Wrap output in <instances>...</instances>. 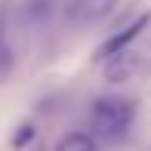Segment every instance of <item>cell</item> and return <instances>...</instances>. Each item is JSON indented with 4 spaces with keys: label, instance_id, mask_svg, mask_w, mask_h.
Masks as SVG:
<instances>
[{
    "label": "cell",
    "instance_id": "1",
    "mask_svg": "<svg viewBox=\"0 0 151 151\" xmlns=\"http://www.w3.org/2000/svg\"><path fill=\"white\" fill-rule=\"evenodd\" d=\"M136 120V102L123 99V96H102L93 102L90 108V129L93 139H105V142H117L129 133Z\"/></svg>",
    "mask_w": 151,
    "mask_h": 151
},
{
    "label": "cell",
    "instance_id": "2",
    "mask_svg": "<svg viewBox=\"0 0 151 151\" xmlns=\"http://www.w3.org/2000/svg\"><path fill=\"white\" fill-rule=\"evenodd\" d=\"M120 0H71V6H68V19L71 22H102V19H108L114 9H117Z\"/></svg>",
    "mask_w": 151,
    "mask_h": 151
},
{
    "label": "cell",
    "instance_id": "3",
    "mask_svg": "<svg viewBox=\"0 0 151 151\" xmlns=\"http://www.w3.org/2000/svg\"><path fill=\"white\" fill-rule=\"evenodd\" d=\"M148 19H151V16L145 12V16H139L133 25H127V28H120L117 34H114V37H108L105 43H102L99 50H96V59L102 62V59H111V56H117V52H123V50H127V46L136 40V37H139V31L148 25Z\"/></svg>",
    "mask_w": 151,
    "mask_h": 151
},
{
    "label": "cell",
    "instance_id": "4",
    "mask_svg": "<svg viewBox=\"0 0 151 151\" xmlns=\"http://www.w3.org/2000/svg\"><path fill=\"white\" fill-rule=\"evenodd\" d=\"M133 65H136V59L129 56L127 50H123V52H117V56L108 59V65H105V77H108V80H127L129 74H133Z\"/></svg>",
    "mask_w": 151,
    "mask_h": 151
},
{
    "label": "cell",
    "instance_id": "5",
    "mask_svg": "<svg viewBox=\"0 0 151 151\" xmlns=\"http://www.w3.org/2000/svg\"><path fill=\"white\" fill-rule=\"evenodd\" d=\"M56 151H99V142L90 133H68V136H62Z\"/></svg>",
    "mask_w": 151,
    "mask_h": 151
},
{
    "label": "cell",
    "instance_id": "6",
    "mask_svg": "<svg viewBox=\"0 0 151 151\" xmlns=\"http://www.w3.org/2000/svg\"><path fill=\"white\" fill-rule=\"evenodd\" d=\"M31 139H34V127H31V123H22V127H19V133L12 136V148H25Z\"/></svg>",
    "mask_w": 151,
    "mask_h": 151
},
{
    "label": "cell",
    "instance_id": "7",
    "mask_svg": "<svg viewBox=\"0 0 151 151\" xmlns=\"http://www.w3.org/2000/svg\"><path fill=\"white\" fill-rule=\"evenodd\" d=\"M9 68H12V52H9L6 43H0V80L9 74Z\"/></svg>",
    "mask_w": 151,
    "mask_h": 151
}]
</instances>
